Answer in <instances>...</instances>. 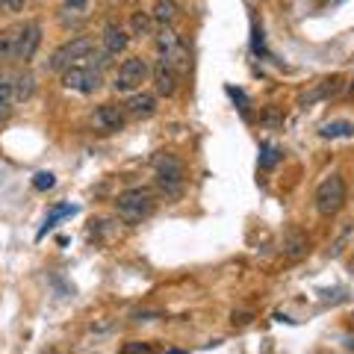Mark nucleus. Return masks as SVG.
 <instances>
[{
	"mask_svg": "<svg viewBox=\"0 0 354 354\" xmlns=\"http://www.w3.org/2000/svg\"><path fill=\"white\" fill-rule=\"evenodd\" d=\"M339 83H342V80H339V77H330V80H322V83H319V88H316V92H310V95L304 97V101H301V104L307 106V104H313V101H319V97L337 95V92H339Z\"/></svg>",
	"mask_w": 354,
	"mask_h": 354,
	"instance_id": "nucleus-20",
	"label": "nucleus"
},
{
	"mask_svg": "<svg viewBox=\"0 0 354 354\" xmlns=\"http://www.w3.org/2000/svg\"><path fill=\"white\" fill-rule=\"evenodd\" d=\"M92 121H95V127H101L104 133H118L127 124V113H124V106H118V104H101L95 109Z\"/></svg>",
	"mask_w": 354,
	"mask_h": 354,
	"instance_id": "nucleus-9",
	"label": "nucleus"
},
{
	"mask_svg": "<svg viewBox=\"0 0 354 354\" xmlns=\"http://www.w3.org/2000/svg\"><path fill=\"white\" fill-rule=\"evenodd\" d=\"M101 41H104V50L109 53V57H118V53H124V50H127V44H130V32H127L124 27H121V24H115V21H109V24L104 27Z\"/></svg>",
	"mask_w": 354,
	"mask_h": 354,
	"instance_id": "nucleus-12",
	"label": "nucleus"
},
{
	"mask_svg": "<svg viewBox=\"0 0 354 354\" xmlns=\"http://www.w3.org/2000/svg\"><path fill=\"white\" fill-rule=\"evenodd\" d=\"M153 15L151 12H133L130 15V36L136 39H145V36H153Z\"/></svg>",
	"mask_w": 354,
	"mask_h": 354,
	"instance_id": "nucleus-17",
	"label": "nucleus"
},
{
	"mask_svg": "<svg viewBox=\"0 0 354 354\" xmlns=\"http://www.w3.org/2000/svg\"><path fill=\"white\" fill-rule=\"evenodd\" d=\"M153 207H157L153 192L145 189V186H133V189H124L115 198V216L124 225H142L153 213Z\"/></svg>",
	"mask_w": 354,
	"mask_h": 354,
	"instance_id": "nucleus-2",
	"label": "nucleus"
},
{
	"mask_svg": "<svg viewBox=\"0 0 354 354\" xmlns=\"http://www.w3.org/2000/svg\"><path fill=\"white\" fill-rule=\"evenodd\" d=\"M18 32H21V24H12V27H3V30H0V62H15V53H18Z\"/></svg>",
	"mask_w": 354,
	"mask_h": 354,
	"instance_id": "nucleus-14",
	"label": "nucleus"
},
{
	"mask_svg": "<svg viewBox=\"0 0 354 354\" xmlns=\"http://www.w3.org/2000/svg\"><path fill=\"white\" fill-rule=\"evenodd\" d=\"M95 50V41L88 39V36H77L71 41H65L59 44L57 50L50 53V59H48V71H68L71 65H83V59H88V53Z\"/></svg>",
	"mask_w": 354,
	"mask_h": 354,
	"instance_id": "nucleus-5",
	"label": "nucleus"
},
{
	"mask_svg": "<svg viewBox=\"0 0 354 354\" xmlns=\"http://www.w3.org/2000/svg\"><path fill=\"white\" fill-rule=\"evenodd\" d=\"M12 106H15V88L9 77H0V121L12 115Z\"/></svg>",
	"mask_w": 354,
	"mask_h": 354,
	"instance_id": "nucleus-18",
	"label": "nucleus"
},
{
	"mask_svg": "<svg viewBox=\"0 0 354 354\" xmlns=\"http://www.w3.org/2000/svg\"><path fill=\"white\" fill-rule=\"evenodd\" d=\"M348 236H351V225H346V230H342L339 239L334 242V248H330V254H334V257H337V254L342 251V245H346V242H348Z\"/></svg>",
	"mask_w": 354,
	"mask_h": 354,
	"instance_id": "nucleus-26",
	"label": "nucleus"
},
{
	"mask_svg": "<svg viewBox=\"0 0 354 354\" xmlns=\"http://www.w3.org/2000/svg\"><path fill=\"white\" fill-rule=\"evenodd\" d=\"M124 113L133 121H145V118H151L153 113H157V97H153L151 92H133L127 97V104H124Z\"/></svg>",
	"mask_w": 354,
	"mask_h": 354,
	"instance_id": "nucleus-11",
	"label": "nucleus"
},
{
	"mask_svg": "<svg viewBox=\"0 0 354 354\" xmlns=\"http://www.w3.org/2000/svg\"><path fill=\"white\" fill-rule=\"evenodd\" d=\"M278 162V151L272 145H263V157H260V169H272V165Z\"/></svg>",
	"mask_w": 354,
	"mask_h": 354,
	"instance_id": "nucleus-24",
	"label": "nucleus"
},
{
	"mask_svg": "<svg viewBox=\"0 0 354 354\" xmlns=\"http://www.w3.org/2000/svg\"><path fill=\"white\" fill-rule=\"evenodd\" d=\"M118 354H153V348L148 346V342L130 339V342H124V346H121V348H118Z\"/></svg>",
	"mask_w": 354,
	"mask_h": 354,
	"instance_id": "nucleus-23",
	"label": "nucleus"
},
{
	"mask_svg": "<svg viewBox=\"0 0 354 354\" xmlns=\"http://www.w3.org/2000/svg\"><path fill=\"white\" fill-rule=\"evenodd\" d=\"M53 186H57V177H53L50 171H39L36 177H32V189H39V192H50Z\"/></svg>",
	"mask_w": 354,
	"mask_h": 354,
	"instance_id": "nucleus-22",
	"label": "nucleus"
},
{
	"mask_svg": "<svg viewBox=\"0 0 354 354\" xmlns=\"http://www.w3.org/2000/svg\"><path fill=\"white\" fill-rule=\"evenodd\" d=\"M151 80H153V88H157V95L162 97H174L177 95V83H180V77H177V71L171 68L169 62H157L151 68Z\"/></svg>",
	"mask_w": 354,
	"mask_h": 354,
	"instance_id": "nucleus-10",
	"label": "nucleus"
},
{
	"mask_svg": "<svg viewBox=\"0 0 354 354\" xmlns=\"http://www.w3.org/2000/svg\"><path fill=\"white\" fill-rule=\"evenodd\" d=\"M41 44V24L39 21H24L21 24V32H18V53H15V62H30L36 57Z\"/></svg>",
	"mask_w": 354,
	"mask_h": 354,
	"instance_id": "nucleus-8",
	"label": "nucleus"
},
{
	"mask_svg": "<svg viewBox=\"0 0 354 354\" xmlns=\"http://www.w3.org/2000/svg\"><path fill=\"white\" fill-rule=\"evenodd\" d=\"M165 354H183V351H165Z\"/></svg>",
	"mask_w": 354,
	"mask_h": 354,
	"instance_id": "nucleus-31",
	"label": "nucleus"
},
{
	"mask_svg": "<svg viewBox=\"0 0 354 354\" xmlns=\"http://www.w3.org/2000/svg\"><path fill=\"white\" fill-rule=\"evenodd\" d=\"M12 88H15V104L30 101L32 92H36V77L32 74H18L12 80Z\"/></svg>",
	"mask_w": 354,
	"mask_h": 354,
	"instance_id": "nucleus-19",
	"label": "nucleus"
},
{
	"mask_svg": "<svg viewBox=\"0 0 354 354\" xmlns=\"http://www.w3.org/2000/svg\"><path fill=\"white\" fill-rule=\"evenodd\" d=\"M310 251V236L304 234L301 227H290L283 234V254L290 260H301L304 254Z\"/></svg>",
	"mask_w": 354,
	"mask_h": 354,
	"instance_id": "nucleus-13",
	"label": "nucleus"
},
{
	"mask_svg": "<svg viewBox=\"0 0 354 354\" xmlns=\"http://www.w3.org/2000/svg\"><path fill=\"white\" fill-rule=\"evenodd\" d=\"M346 346H348V351H354V339H346Z\"/></svg>",
	"mask_w": 354,
	"mask_h": 354,
	"instance_id": "nucleus-29",
	"label": "nucleus"
},
{
	"mask_svg": "<svg viewBox=\"0 0 354 354\" xmlns=\"http://www.w3.org/2000/svg\"><path fill=\"white\" fill-rule=\"evenodd\" d=\"M348 269H351V274H354V257H351V260H348Z\"/></svg>",
	"mask_w": 354,
	"mask_h": 354,
	"instance_id": "nucleus-30",
	"label": "nucleus"
},
{
	"mask_svg": "<svg viewBox=\"0 0 354 354\" xmlns=\"http://www.w3.org/2000/svg\"><path fill=\"white\" fill-rule=\"evenodd\" d=\"M148 77H151V65L142 57H130L118 65V71L113 77V88L121 95H133L142 88V83H148Z\"/></svg>",
	"mask_w": 354,
	"mask_h": 354,
	"instance_id": "nucleus-6",
	"label": "nucleus"
},
{
	"mask_svg": "<svg viewBox=\"0 0 354 354\" xmlns=\"http://www.w3.org/2000/svg\"><path fill=\"white\" fill-rule=\"evenodd\" d=\"M153 174H157V186L165 198H177L183 195V186H186V169H183V160L174 157L171 151H160L153 157Z\"/></svg>",
	"mask_w": 354,
	"mask_h": 354,
	"instance_id": "nucleus-1",
	"label": "nucleus"
},
{
	"mask_svg": "<svg viewBox=\"0 0 354 354\" xmlns=\"http://www.w3.org/2000/svg\"><path fill=\"white\" fill-rule=\"evenodd\" d=\"M351 319H354V313H351Z\"/></svg>",
	"mask_w": 354,
	"mask_h": 354,
	"instance_id": "nucleus-32",
	"label": "nucleus"
},
{
	"mask_svg": "<svg viewBox=\"0 0 354 354\" xmlns=\"http://www.w3.org/2000/svg\"><path fill=\"white\" fill-rule=\"evenodd\" d=\"M319 136L322 139H354V124L346 118H337V121H328L319 130Z\"/></svg>",
	"mask_w": 354,
	"mask_h": 354,
	"instance_id": "nucleus-16",
	"label": "nucleus"
},
{
	"mask_svg": "<svg viewBox=\"0 0 354 354\" xmlns=\"http://www.w3.org/2000/svg\"><path fill=\"white\" fill-rule=\"evenodd\" d=\"M86 6V0H65V12H80Z\"/></svg>",
	"mask_w": 354,
	"mask_h": 354,
	"instance_id": "nucleus-28",
	"label": "nucleus"
},
{
	"mask_svg": "<svg viewBox=\"0 0 354 354\" xmlns=\"http://www.w3.org/2000/svg\"><path fill=\"white\" fill-rule=\"evenodd\" d=\"M24 3L27 0H0V9H3V12H21Z\"/></svg>",
	"mask_w": 354,
	"mask_h": 354,
	"instance_id": "nucleus-25",
	"label": "nucleus"
},
{
	"mask_svg": "<svg viewBox=\"0 0 354 354\" xmlns=\"http://www.w3.org/2000/svg\"><path fill=\"white\" fill-rule=\"evenodd\" d=\"M346 180L339 174H328L322 183L316 186V195H313V204H316V213L319 216H337L342 207H346Z\"/></svg>",
	"mask_w": 354,
	"mask_h": 354,
	"instance_id": "nucleus-3",
	"label": "nucleus"
},
{
	"mask_svg": "<svg viewBox=\"0 0 354 354\" xmlns=\"http://www.w3.org/2000/svg\"><path fill=\"white\" fill-rule=\"evenodd\" d=\"M104 83V74L92 68V65H71L68 71H62V86L71 88V92H80V95H92L97 92Z\"/></svg>",
	"mask_w": 354,
	"mask_h": 354,
	"instance_id": "nucleus-7",
	"label": "nucleus"
},
{
	"mask_svg": "<svg viewBox=\"0 0 354 354\" xmlns=\"http://www.w3.org/2000/svg\"><path fill=\"white\" fill-rule=\"evenodd\" d=\"M157 53L162 62H169L171 68L180 74V71H189V48H186V41L177 36L174 27H160L157 30Z\"/></svg>",
	"mask_w": 354,
	"mask_h": 354,
	"instance_id": "nucleus-4",
	"label": "nucleus"
},
{
	"mask_svg": "<svg viewBox=\"0 0 354 354\" xmlns=\"http://www.w3.org/2000/svg\"><path fill=\"white\" fill-rule=\"evenodd\" d=\"M153 21H157V27H171L177 18H180V6L174 3V0H157L151 9Z\"/></svg>",
	"mask_w": 354,
	"mask_h": 354,
	"instance_id": "nucleus-15",
	"label": "nucleus"
},
{
	"mask_svg": "<svg viewBox=\"0 0 354 354\" xmlns=\"http://www.w3.org/2000/svg\"><path fill=\"white\" fill-rule=\"evenodd\" d=\"M74 213H77V207H71V204L57 207V209H53V213L48 216V221H44V227H41V234H39V236H44V234H48V230H50L53 225H57V221H59L62 216H74Z\"/></svg>",
	"mask_w": 354,
	"mask_h": 354,
	"instance_id": "nucleus-21",
	"label": "nucleus"
},
{
	"mask_svg": "<svg viewBox=\"0 0 354 354\" xmlns=\"http://www.w3.org/2000/svg\"><path fill=\"white\" fill-rule=\"evenodd\" d=\"M136 322H151V319H160V313H151V310H139V313H133Z\"/></svg>",
	"mask_w": 354,
	"mask_h": 354,
	"instance_id": "nucleus-27",
	"label": "nucleus"
}]
</instances>
